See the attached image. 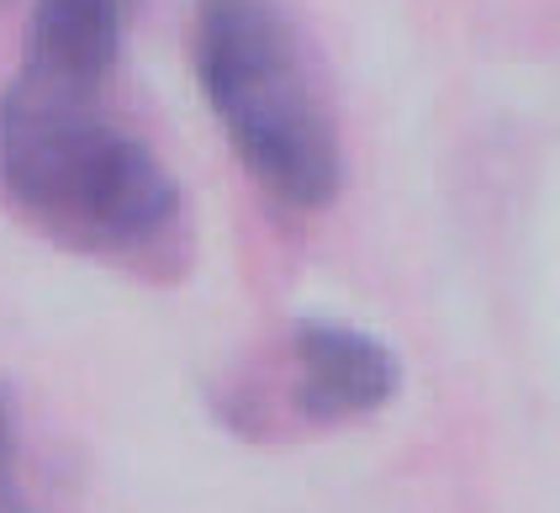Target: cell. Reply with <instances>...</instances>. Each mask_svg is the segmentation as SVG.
<instances>
[{
  "instance_id": "cell-4",
  "label": "cell",
  "mask_w": 560,
  "mask_h": 513,
  "mask_svg": "<svg viewBox=\"0 0 560 513\" xmlns=\"http://www.w3.org/2000/svg\"><path fill=\"white\" fill-rule=\"evenodd\" d=\"M138 0H32L22 74L37 85L101 96L122 59Z\"/></svg>"
},
{
  "instance_id": "cell-5",
  "label": "cell",
  "mask_w": 560,
  "mask_h": 513,
  "mask_svg": "<svg viewBox=\"0 0 560 513\" xmlns=\"http://www.w3.org/2000/svg\"><path fill=\"white\" fill-rule=\"evenodd\" d=\"M0 513H27L22 460H16V408L0 386Z\"/></svg>"
},
{
  "instance_id": "cell-3",
  "label": "cell",
  "mask_w": 560,
  "mask_h": 513,
  "mask_svg": "<svg viewBox=\"0 0 560 513\" xmlns=\"http://www.w3.org/2000/svg\"><path fill=\"white\" fill-rule=\"evenodd\" d=\"M291 403L307 423H349L381 413L402 392V365L375 334L339 318H302L291 328Z\"/></svg>"
},
{
  "instance_id": "cell-1",
  "label": "cell",
  "mask_w": 560,
  "mask_h": 513,
  "mask_svg": "<svg viewBox=\"0 0 560 513\" xmlns=\"http://www.w3.org/2000/svg\"><path fill=\"white\" fill-rule=\"evenodd\" d=\"M0 191L74 255L154 265L180 244L175 175L85 91L11 80L0 96Z\"/></svg>"
},
{
  "instance_id": "cell-2",
  "label": "cell",
  "mask_w": 560,
  "mask_h": 513,
  "mask_svg": "<svg viewBox=\"0 0 560 513\" xmlns=\"http://www.w3.org/2000/svg\"><path fill=\"white\" fill-rule=\"evenodd\" d=\"M190 65L233 154L276 201L317 212L339 196V128L280 0H196Z\"/></svg>"
}]
</instances>
